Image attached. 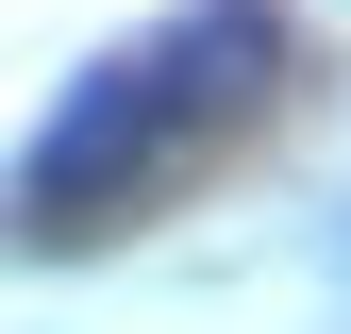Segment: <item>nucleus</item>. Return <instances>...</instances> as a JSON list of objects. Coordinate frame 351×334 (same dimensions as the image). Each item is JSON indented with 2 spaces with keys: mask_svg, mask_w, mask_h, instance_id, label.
I'll return each instance as SVG.
<instances>
[{
  "mask_svg": "<svg viewBox=\"0 0 351 334\" xmlns=\"http://www.w3.org/2000/svg\"><path fill=\"white\" fill-rule=\"evenodd\" d=\"M134 67H151V101H167V117L201 134V117H234L251 84L285 67V17H268V0H184V17H167Z\"/></svg>",
  "mask_w": 351,
  "mask_h": 334,
  "instance_id": "nucleus-2",
  "label": "nucleus"
},
{
  "mask_svg": "<svg viewBox=\"0 0 351 334\" xmlns=\"http://www.w3.org/2000/svg\"><path fill=\"white\" fill-rule=\"evenodd\" d=\"M167 151H184V117L151 101V67H134V51H101V67H84L51 117H34V151L0 167V234H17V250H67V234H101L117 201L167 167Z\"/></svg>",
  "mask_w": 351,
  "mask_h": 334,
  "instance_id": "nucleus-1",
  "label": "nucleus"
}]
</instances>
